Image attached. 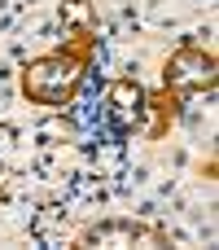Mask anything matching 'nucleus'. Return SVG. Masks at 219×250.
<instances>
[{
  "instance_id": "1",
  "label": "nucleus",
  "mask_w": 219,
  "mask_h": 250,
  "mask_svg": "<svg viewBox=\"0 0 219 250\" xmlns=\"http://www.w3.org/2000/svg\"><path fill=\"white\" fill-rule=\"evenodd\" d=\"M88 48H92V31H83L70 48L61 53H44L22 70V92L35 105H66L75 101V92L88 79Z\"/></svg>"
},
{
  "instance_id": "2",
  "label": "nucleus",
  "mask_w": 219,
  "mask_h": 250,
  "mask_svg": "<svg viewBox=\"0 0 219 250\" xmlns=\"http://www.w3.org/2000/svg\"><path fill=\"white\" fill-rule=\"evenodd\" d=\"M219 79L215 70V53H206V48H193V44H184V48H176L171 53V62H167V75H162V83H167V97H193V92H211Z\"/></svg>"
},
{
  "instance_id": "3",
  "label": "nucleus",
  "mask_w": 219,
  "mask_h": 250,
  "mask_svg": "<svg viewBox=\"0 0 219 250\" xmlns=\"http://www.w3.org/2000/svg\"><path fill=\"white\" fill-rule=\"evenodd\" d=\"M83 250H127V246H167V233L154 229V224H140V220H101L92 229H83L79 237Z\"/></svg>"
},
{
  "instance_id": "4",
  "label": "nucleus",
  "mask_w": 219,
  "mask_h": 250,
  "mask_svg": "<svg viewBox=\"0 0 219 250\" xmlns=\"http://www.w3.org/2000/svg\"><path fill=\"white\" fill-rule=\"evenodd\" d=\"M105 123L119 132V136H127V132H136L140 123H145V114H149V92L136 83V79H114L110 88H105Z\"/></svg>"
},
{
  "instance_id": "5",
  "label": "nucleus",
  "mask_w": 219,
  "mask_h": 250,
  "mask_svg": "<svg viewBox=\"0 0 219 250\" xmlns=\"http://www.w3.org/2000/svg\"><path fill=\"white\" fill-rule=\"evenodd\" d=\"M61 22L79 31H97V9L92 0H61Z\"/></svg>"
}]
</instances>
